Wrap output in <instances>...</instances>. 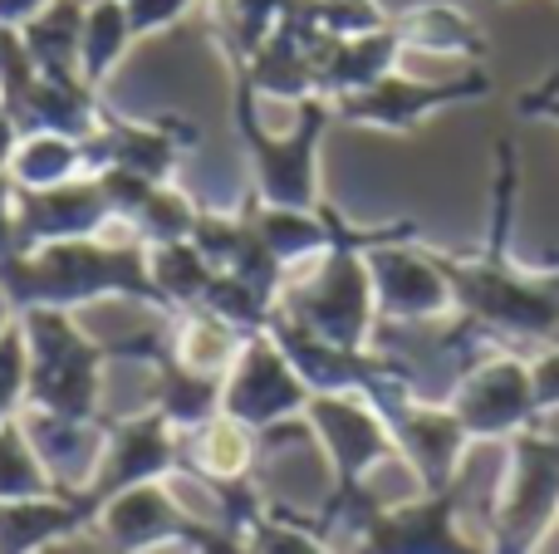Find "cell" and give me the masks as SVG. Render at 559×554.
<instances>
[{
    "label": "cell",
    "instance_id": "30",
    "mask_svg": "<svg viewBox=\"0 0 559 554\" xmlns=\"http://www.w3.org/2000/svg\"><path fill=\"white\" fill-rule=\"evenodd\" d=\"M147 265H153V285L163 290L167 310H197L212 290L216 270L206 265V255L197 251L192 241H173V245H153L147 251Z\"/></svg>",
    "mask_w": 559,
    "mask_h": 554
},
{
    "label": "cell",
    "instance_id": "37",
    "mask_svg": "<svg viewBox=\"0 0 559 554\" xmlns=\"http://www.w3.org/2000/svg\"><path fill=\"white\" fill-rule=\"evenodd\" d=\"M20 255V241H15V182L0 177V265Z\"/></svg>",
    "mask_w": 559,
    "mask_h": 554
},
{
    "label": "cell",
    "instance_id": "32",
    "mask_svg": "<svg viewBox=\"0 0 559 554\" xmlns=\"http://www.w3.org/2000/svg\"><path fill=\"white\" fill-rule=\"evenodd\" d=\"M35 496H59V491L49 481V471L39 467L20 418H10L0 422V501H35Z\"/></svg>",
    "mask_w": 559,
    "mask_h": 554
},
{
    "label": "cell",
    "instance_id": "29",
    "mask_svg": "<svg viewBox=\"0 0 559 554\" xmlns=\"http://www.w3.org/2000/svg\"><path fill=\"white\" fill-rule=\"evenodd\" d=\"M403 49H427V55H481V35L476 25L452 5V0H427L413 5L407 15L393 20Z\"/></svg>",
    "mask_w": 559,
    "mask_h": 554
},
{
    "label": "cell",
    "instance_id": "6",
    "mask_svg": "<svg viewBox=\"0 0 559 554\" xmlns=\"http://www.w3.org/2000/svg\"><path fill=\"white\" fill-rule=\"evenodd\" d=\"M94 530L104 535V545L114 554H147L163 545H182L187 554H202L206 545H216V540L226 535V526L192 516V510L167 491V481H153V486L114 496L98 510Z\"/></svg>",
    "mask_w": 559,
    "mask_h": 554
},
{
    "label": "cell",
    "instance_id": "15",
    "mask_svg": "<svg viewBox=\"0 0 559 554\" xmlns=\"http://www.w3.org/2000/svg\"><path fill=\"white\" fill-rule=\"evenodd\" d=\"M452 412L466 427V437H506V432L525 427L540 412L531 369L515 363L511 353H496L452 393Z\"/></svg>",
    "mask_w": 559,
    "mask_h": 554
},
{
    "label": "cell",
    "instance_id": "12",
    "mask_svg": "<svg viewBox=\"0 0 559 554\" xmlns=\"http://www.w3.org/2000/svg\"><path fill=\"white\" fill-rule=\"evenodd\" d=\"M114 206H108L98 177L49 186V192H20L15 186V241L20 255L59 241H104L114 231Z\"/></svg>",
    "mask_w": 559,
    "mask_h": 554
},
{
    "label": "cell",
    "instance_id": "31",
    "mask_svg": "<svg viewBox=\"0 0 559 554\" xmlns=\"http://www.w3.org/2000/svg\"><path fill=\"white\" fill-rule=\"evenodd\" d=\"M285 10H289V0H212V20L226 45V59L246 64V59L275 35Z\"/></svg>",
    "mask_w": 559,
    "mask_h": 554
},
{
    "label": "cell",
    "instance_id": "1",
    "mask_svg": "<svg viewBox=\"0 0 559 554\" xmlns=\"http://www.w3.org/2000/svg\"><path fill=\"white\" fill-rule=\"evenodd\" d=\"M515 143L501 137V157H496V202H491V236L476 261L462 255H437L447 290H452V310L476 320L496 339H540L550 344L559 334V275L540 270L525 275L511 261V221H515Z\"/></svg>",
    "mask_w": 559,
    "mask_h": 554
},
{
    "label": "cell",
    "instance_id": "10",
    "mask_svg": "<svg viewBox=\"0 0 559 554\" xmlns=\"http://www.w3.org/2000/svg\"><path fill=\"white\" fill-rule=\"evenodd\" d=\"M108 422V447L98 461V477L88 496L108 506L114 496L153 481H173L182 471V432H173L153 408L133 412V418H104Z\"/></svg>",
    "mask_w": 559,
    "mask_h": 554
},
{
    "label": "cell",
    "instance_id": "4",
    "mask_svg": "<svg viewBox=\"0 0 559 554\" xmlns=\"http://www.w3.org/2000/svg\"><path fill=\"white\" fill-rule=\"evenodd\" d=\"M25 334V408L55 412L69 422L104 418V369L108 349L88 339L64 310H25L15 314Z\"/></svg>",
    "mask_w": 559,
    "mask_h": 554
},
{
    "label": "cell",
    "instance_id": "24",
    "mask_svg": "<svg viewBox=\"0 0 559 554\" xmlns=\"http://www.w3.org/2000/svg\"><path fill=\"white\" fill-rule=\"evenodd\" d=\"M167 339H173V359L182 363V369L226 383V373L236 369V359H241L251 334L231 329L226 320H216V314H206V310H177V314H167Z\"/></svg>",
    "mask_w": 559,
    "mask_h": 554
},
{
    "label": "cell",
    "instance_id": "16",
    "mask_svg": "<svg viewBox=\"0 0 559 554\" xmlns=\"http://www.w3.org/2000/svg\"><path fill=\"white\" fill-rule=\"evenodd\" d=\"M20 427H25L29 447H35L39 467L49 471L59 496H79V491L94 486L98 461H104L108 447V422H69L55 418V412H35L20 408Z\"/></svg>",
    "mask_w": 559,
    "mask_h": 554
},
{
    "label": "cell",
    "instance_id": "22",
    "mask_svg": "<svg viewBox=\"0 0 559 554\" xmlns=\"http://www.w3.org/2000/svg\"><path fill=\"white\" fill-rule=\"evenodd\" d=\"M94 94L98 88H88L84 79H35L10 113L20 118V133H59L84 143L98 128V113H104Z\"/></svg>",
    "mask_w": 559,
    "mask_h": 554
},
{
    "label": "cell",
    "instance_id": "2",
    "mask_svg": "<svg viewBox=\"0 0 559 554\" xmlns=\"http://www.w3.org/2000/svg\"><path fill=\"white\" fill-rule=\"evenodd\" d=\"M0 294L10 310H79L94 300H138L153 304L157 314H173L163 290L153 285V265H147V245H108V241H59L39 245V251L10 255L0 265Z\"/></svg>",
    "mask_w": 559,
    "mask_h": 554
},
{
    "label": "cell",
    "instance_id": "7",
    "mask_svg": "<svg viewBox=\"0 0 559 554\" xmlns=\"http://www.w3.org/2000/svg\"><path fill=\"white\" fill-rule=\"evenodd\" d=\"M314 393L305 388V378L295 373V363L280 353V344L271 334H251L236 359V369L222 383V412L236 418L241 427H251L255 437L299 422Z\"/></svg>",
    "mask_w": 559,
    "mask_h": 554
},
{
    "label": "cell",
    "instance_id": "23",
    "mask_svg": "<svg viewBox=\"0 0 559 554\" xmlns=\"http://www.w3.org/2000/svg\"><path fill=\"white\" fill-rule=\"evenodd\" d=\"M255 451H261V437L222 412L182 437V471H192L202 486H231V481H251Z\"/></svg>",
    "mask_w": 559,
    "mask_h": 554
},
{
    "label": "cell",
    "instance_id": "19",
    "mask_svg": "<svg viewBox=\"0 0 559 554\" xmlns=\"http://www.w3.org/2000/svg\"><path fill=\"white\" fill-rule=\"evenodd\" d=\"M383 422H388V432H393L397 451L417 467L427 496H442V491L452 486L456 457H462V447H466V427L456 422V412L407 398L403 408H397L393 418H383Z\"/></svg>",
    "mask_w": 559,
    "mask_h": 554
},
{
    "label": "cell",
    "instance_id": "14",
    "mask_svg": "<svg viewBox=\"0 0 559 554\" xmlns=\"http://www.w3.org/2000/svg\"><path fill=\"white\" fill-rule=\"evenodd\" d=\"M555 510H559V447L550 437L525 432L515 442V481L501 506V520H496L491 554H525L545 535Z\"/></svg>",
    "mask_w": 559,
    "mask_h": 554
},
{
    "label": "cell",
    "instance_id": "5",
    "mask_svg": "<svg viewBox=\"0 0 559 554\" xmlns=\"http://www.w3.org/2000/svg\"><path fill=\"white\" fill-rule=\"evenodd\" d=\"M231 108H236V133H241L246 153H251L255 172V202L285 206V212H319V143H324L329 123H334V104L329 98H305L295 104V128L289 133H265L255 118V88L246 69H231Z\"/></svg>",
    "mask_w": 559,
    "mask_h": 554
},
{
    "label": "cell",
    "instance_id": "36",
    "mask_svg": "<svg viewBox=\"0 0 559 554\" xmlns=\"http://www.w3.org/2000/svg\"><path fill=\"white\" fill-rule=\"evenodd\" d=\"M531 383H535V408H559V349L555 344H550V353L531 369Z\"/></svg>",
    "mask_w": 559,
    "mask_h": 554
},
{
    "label": "cell",
    "instance_id": "25",
    "mask_svg": "<svg viewBox=\"0 0 559 554\" xmlns=\"http://www.w3.org/2000/svg\"><path fill=\"white\" fill-rule=\"evenodd\" d=\"M88 0H49L35 20L20 25L29 64L39 79H79V45H84Z\"/></svg>",
    "mask_w": 559,
    "mask_h": 554
},
{
    "label": "cell",
    "instance_id": "11",
    "mask_svg": "<svg viewBox=\"0 0 559 554\" xmlns=\"http://www.w3.org/2000/svg\"><path fill=\"white\" fill-rule=\"evenodd\" d=\"M182 143H197V128L182 118H118L98 113V128L84 137L88 177L98 172H133L147 182H167L182 162Z\"/></svg>",
    "mask_w": 559,
    "mask_h": 554
},
{
    "label": "cell",
    "instance_id": "33",
    "mask_svg": "<svg viewBox=\"0 0 559 554\" xmlns=\"http://www.w3.org/2000/svg\"><path fill=\"white\" fill-rule=\"evenodd\" d=\"M309 15H314L319 35H329V39H358V35H373V29L393 25L378 0H309Z\"/></svg>",
    "mask_w": 559,
    "mask_h": 554
},
{
    "label": "cell",
    "instance_id": "20",
    "mask_svg": "<svg viewBox=\"0 0 559 554\" xmlns=\"http://www.w3.org/2000/svg\"><path fill=\"white\" fill-rule=\"evenodd\" d=\"M98 501L79 496H35V501H0V554H45L69 535H84L98 520Z\"/></svg>",
    "mask_w": 559,
    "mask_h": 554
},
{
    "label": "cell",
    "instance_id": "40",
    "mask_svg": "<svg viewBox=\"0 0 559 554\" xmlns=\"http://www.w3.org/2000/svg\"><path fill=\"white\" fill-rule=\"evenodd\" d=\"M10 324H15V310H10V300H5V294H0V339H5V329H10Z\"/></svg>",
    "mask_w": 559,
    "mask_h": 554
},
{
    "label": "cell",
    "instance_id": "34",
    "mask_svg": "<svg viewBox=\"0 0 559 554\" xmlns=\"http://www.w3.org/2000/svg\"><path fill=\"white\" fill-rule=\"evenodd\" d=\"M25 373H29L25 334H20V320H15L5 329V339H0V422L20 418V408H25Z\"/></svg>",
    "mask_w": 559,
    "mask_h": 554
},
{
    "label": "cell",
    "instance_id": "38",
    "mask_svg": "<svg viewBox=\"0 0 559 554\" xmlns=\"http://www.w3.org/2000/svg\"><path fill=\"white\" fill-rule=\"evenodd\" d=\"M20 137H25V133H20V118L0 104V177H10V157H15Z\"/></svg>",
    "mask_w": 559,
    "mask_h": 554
},
{
    "label": "cell",
    "instance_id": "8",
    "mask_svg": "<svg viewBox=\"0 0 559 554\" xmlns=\"http://www.w3.org/2000/svg\"><path fill=\"white\" fill-rule=\"evenodd\" d=\"M305 422L319 437V447H324L329 467H334V491H329L334 501L364 491L368 471L397 451L388 422L378 418V408L364 402L358 393H314L305 408Z\"/></svg>",
    "mask_w": 559,
    "mask_h": 554
},
{
    "label": "cell",
    "instance_id": "17",
    "mask_svg": "<svg viewBox=\"0 0 559 554\" xmlns=\"http://www.w3.org/2000/svg\"><path fill=\"white\" fill-rule=\"evenodd\" d=\"M456 516V496L442 491V496H427L417 506H393L378 510L373 526L358 535L354 550L344 554H486L476 545H466L452 530Z\"/></svg>",
    "mask_w": 559,
    "mask_h": 554
},
{
    "label": "cell",
    "instance_id": "9",
    "mask_svg": "<svg viewBox=\"0 0 559 554\" xmlns=\"http://www.w3.org/2000/svg\"><path fill=\"white\" fill-rule=\"evenodd\" d=\"M491 94V79L481 69H466L456 79H407V74H388L378 79L373 88L364 94H348L334 104V118L354 128H383V133H407L417 128L423 118L442 113L452 104H472V98H486Z\"/></svg>",
    "mask_w": 559,
    "mask_h": 554
},
{
    "label": "cell",
    "instance_id": "21",
    "mask_svg": "<svg viewBox=\"0 0 559 554\" xmlns=\"http://www.w3.org/2000/svg\"><path fill=\"white\" fill-rule=\"evenodd\" d=\"M397 59H403V35H397V25L358 35V39H329L324 55H319L314 94L329 98V104H338V98H348V94H364L378 79L393 74Z\"/></svg>",
    "mask_w": 559,
    "mask_h": 554
},
{
    "label": "cell",
    "instance_id": "3",
    "mask_svg": "<svg viewBox=\"0 0 559 554\" xmlns=\"http://www.w3.org/2000/svg\"><path fill=\"white\" fill-rule=\"evenodd\" d=\"M319 216L329 221V251L319 255V270L305 285L285 290L280 310L295 324H305L309 334L338 344V349H368L373 339V275H368V251L388 241H413L417 226L413 221H393V226H373V231H358L344 226V216L329 202H319Z\"/></svg>",
    "mask_w": 559,
    "mask_h": 554
},
{
    "label": "cell",
    "instance_id": "26",
    "mask_svg": "<svg viewBox=\"0 0 559 554\" xmlns=\"http://www.w3.org/2000/svg\"><path fill=\"white\" fill-rule=\"evenodd\" d=\"M84 172H88L84 143L59 137V133H25L15 157H10V182H15L20 192H49V186L79 182Z\"/></svg>",
    "mask_w": 559,
    "mask_h": 554
},
{
    "label": "cell",
    "instance_id": "39",
    "mask_svg": "<svg viewBox=\"0 0 559 554\" xmlns=\"http://www.w3.org/2000/svg\"><path fill=\"white\" fill-rule=\"evenodd\" d=\"M45 5H49V0H0V25L20 29L25 20H35Z\"/></svg>",
    "mask_w": 559,
    "mask_h": 554
},
{
    "label": "cell",
    "instance_id": "27",
    "mask_svg": "<svg viewBox=\"0 0 559 554\" xmlns=\"http://www.w3.org/2000/svg\"><path fill=\"white\" fill-rule=\"evenodd\" d=\"M133 25H128L123 0H88L84 10V45H79V79L88 88H104L108 74L123 64L133 49Z\"/></svg>",
    "mask_w": 559,
    "mask_h": 554
},
{
    "label": "cell",
    "instance_id": "28",
    "mask_svg": "<svg viewBox=\"0 0 559 554\" xmlns=\"http://www.w3.org/2000/svg\"><path fill=\"white\" fill-rule=\"evenodd\" d=\"M246 212H251L255 231H261V241L271 245V255L280 265H305L309 255H324L329 251V221L319 212H285V206H261L251 192V202H246Z\"/></svg>",
    "mask_w": 559,
    "mask_h": 554
},
{
    "label": "cell",
    "instance_id": "35",
    "mask_svg": "<svg viewBox=\"0 0 559 554\" xmlns=\"http://www.w3.org/2000/svg\"><path fill=\"white\" fill-rule=\"evenodd\" d=\"M192 5H197V0H123L128 25H133V35H138V39L173 29Z\"/></svg>",
    "mask_w": 559,
    "mask_h": 554
},
{
    "label": "cell",
    "instance_id": "18",
    "mask_svg": "<svg viewBox=\"0 0 559 554\" xmlns=\"http://www.w3.org/2000/svg\"><path fill=\"white\" fill-rule=\"evenodd\" d=\"M114 221L123 231H138V245H173V241H192L197 226V206L182 192H173L167 182H147L133 172H98Z\"/></svg>",
    "mask_w": 559,
    "mask_h": 554
},
{
    "label": "cell",
    "instance_id": "13",
    "mask_svg": "<svg viewBox=\"0 0 559 554\" xmlns=\"http://www.w3.org/2000/svg\"><path fill=\"white\" fill-rule=\"evenodd\" d=\"M368 275H373V310L383 324H427L447 320L452 310V290L437 270V255L417 251L413 241L373 245Z\"/></svg>",
    "mask_w": 559,
    "mask_h": 554
}]
</instances>
